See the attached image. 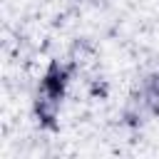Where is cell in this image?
<instances>
[{
	"instance_id": "cell-1",
	"label": "cell",
	"mask_w": 159,
	"mask_h": 159,
	"mask_svg": "<svg viewBox=\"0 0 159 159\" xmlns=\"http://www.w3.org/2000/svg\"><path fill=\"white\" fill-rule=\"evenodd\" d=\"M62 89H65V72L62 70H52L45 80V92L50 97V102H57L62 97Z\"/></svg>"
}]
</instances>
